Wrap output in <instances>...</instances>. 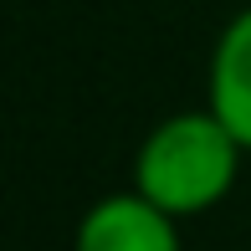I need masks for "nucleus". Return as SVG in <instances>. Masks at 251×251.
Here are the masks:
<instances>
[{"instance_id": "1", "label": "nucleus", "mask_w": 251, "mask_h": 251, "mask_svg": "<svg viewBox=\"0 0 251 251\" xmlns=\"http://www.w3.org/2000/svg\"><path fill=\"white\" fill-rule=\"evenodd\" d=\"M246 159V144L200 102V108L159 118L144 133L133 154V190L149 195L175 221H195L236 190Z\"/></svg>"}, {"instance_id": "2", "label": "nucleus", "mask_w": 251, "mask_h": 251, "mask_svg": "<svg viewBox=\"0 0 251 251\" xmlns=\"http://www.w3.org/2000/svg\"><path fill=\"white\" fill-rule=\"evenodd\" d=\"M72 251H179V221L128 185L82 210Z\"/></svg>"}, {"instance_id": "3", "label": "nucleus", "mask_w": 251, "mask_h": 251, "mask_svg": "<svg viewBox=\"0 0 251 251\" xmlns=\"http://www.w3.org/2000/svg\"><path fill=\"white\" fill-rule=\"evenodd\" d=\"M205 108L246 144L251 154V5L221 26L205 67Z\"/></svg>"}]
</instances>
